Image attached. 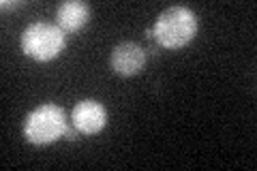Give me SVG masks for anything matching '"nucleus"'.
<instances>
[{
	"label": "nucleus",
	"instance_id": "20e7f679",
	"mask_svg": "<svg viewBox=\"0 0 257 171\" xmlns=\"http://www.w3.org/2000/svg\"><path fill=\"white\" fill-rule=\"evenodd\" d=\"M107 109L96 99H82L75 103L71 111V124H73L84 137L99 135L107 126Z\"/></svg>",
	"mask_w": 257,
	"mask_h": 171
},
{
	"label": "nucleus",
	"instance_id": "6e6552de",
	"mask_svg": "<svg viewBox=\"0 0 257 171\" xmlns=\"http://www.w3.org/2000/svg\"><path fill=\"white\" fill-rule=\"evenodd\" d=\"M20 7H24V3H3V11H13V9H20Z\"/></svg>",
	"mask_w": 257,
	"mask_h": 171
},
{
	"label": "nucleus",
	"instance_id": "0eeeda50",
	"mask_svg": "<svg viewBox=\"0 0 257 171\" xmlns=\"http://www.w3.org/2000/svg\"><path fill=\"white\" fill-rule=\"evenodd\" d=\"M79 135H82V133H79L77 128L73 126V124H69V126H67V133H64V139H69V141H75V139H79Z\"/></svg>",
	"mask_w": 257,
	"mask_h": 171
},
{
	"label": "nucleus",
	"instance_id": "f257e3e1",
	"mask_svg": "<svg viewBox=\"0 0 257 171\" xmlns=\"http://www.w3.org/2000/svg\"><path fill=\"white\" fill-rule=\"evenodd\" d=\"M199 32V18L189 7L176 5L157 15L152 24V39L163 50H184Z\"/></svg>",
	"mask_w": 257,
	"mask_h": 171
},
{
	"label": "nucleus",
	"instance_id": "7ed1b4c3",
	"mask_svg": "<svg viewBox=\"0 0 257 171\" xmlns=\"http://www.w3.org/2000/svg\"><path fill=\"white\" fill-rule=\"evenodd\" d=\"M69 120L60 105L41 103L32 109L24 120V139L30 145H50L64 139Z\"/></svg>",
	"mask_w": 257,
	"mask_h": 171
},
{
	"label": "nucleus",
	"instance_id": "39448f33",
	"mask_svg": "<svg viewBox=\"0 0 257 171\" xmlns=\"http://www.w3.org/2000/svg\"><path fill=\"white\" fill-rule=\"evenodd\" d=\"M146 60H148V56L142 45L133 43V41H124V43H118L111 50L109 67L120 77H135L138 73L144 71Z\"/></svg>",
	"mask_w": 257,
	"mask_h": 171
},
{
	"label": "nucleus",
	"instance_id": "423d86ee",
	"mask_svg": "<svg viewBox=\"0 0 257 171\" xmlns=\"http://www.w3.org/2000/svg\"><path fill=\"white\" fill-rule=\"evenodd\" d=\"M90 5L82 0H67L56 9V26H60L64 32H79L90 22Z\"/></svg>",
	"mask_w": 257,
	"mask_h": 171
},
{
	"label": "nucleus",
	"instance_id": "f03ea898",
	"mask_svg": "<svg viewBox=\"0 0 257 171\" xmlns=\"http://www.w3.org/2000/svg\"><path fill=\"white\" fill-rule=\"evenodd\" d=\"M20 47L35 62H54L67 50V32L50 22H32L22 32Z\"/></svg>",
	"mask_w": 257,
	"mask_h": 171
}]
</instances>
